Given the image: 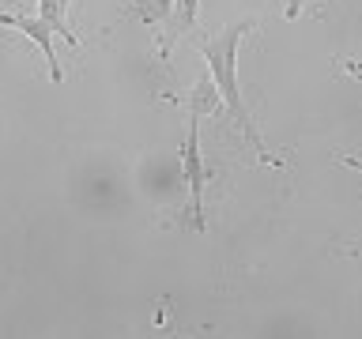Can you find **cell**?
<instances>
[{
  "label": "cell",
  "instance_id": "6da1fadb",
  "mask_svg": "<svg viewBox=\"0 0 362 339\" xmlns=\"http://www.w3.org/2000/svg\"><path fill=\"white\" fill-rule=\"evenodd\" d=\"M253 30H257V19H238V23H226L223 30L208 34V38H197V34H192V42H197L200 56L208 61V76H211L215 90L223 95V106H226V113H230V121L238 124L242 140L249 143V151H257L260 166L279 170L283 158L268 151L264 136H260L253 113H249L245 98H242V83H238V45H242V38H245V34H253Z\"/></svg>",
  "mask_w": 362,
  "mask_h": 339
},
{
  "label": "cell",
  "instance_id": "7a4b0ae2",
  "mask_svg": "<svg viewBox=\"0 0 362 339\" xmlns=\"http://www.w3.org/2000/svg\"><path fill=\"white\" fill-rule=\"evenodd\" d=\"M181 177L189 185V215H192V226L204 234L208 230V211H204V192H208V181H211V170L200 155V117L189 113V129H185V143H181Z\"/></svg>",
  "mask_w": 362,
  "mask_h": 339
},
{
  "label": "cell",
  "instance_id": "3957f363",
  "mask_svg": "<svg viewBox=\"0 0 362 339\" xmlns=\"http://www.w3.org/2000/svg\"><path fill=\"white\" fill-rule=\"evenodd\" d=\"M0 27H11L16 34H23V38H30V42L42 49V56H45L49 79H53V83H64V68H61V61H57V45H53L57 34H53V27H49L42 16H27V11H4V16H0Z\"/></svg>",
  "mask_w": 362,
  "mask_h": 339
},
{
  "label": "cell",
  "instance_id": "277c9868",
  "mask_svg": "<svg viewBox=\"0 0 362 339\" xmlns=\"http://www.w3.org/2000/svg\"><path fill=\"white\" fill-rule=\"evenodd\" d=\"M197 16H200V0H174L170 16L158 23V34H155V56H158V61H170L174 45L181 38H192V30H197Z\"/></svg>",
  "mask_w": 362,
  "mask_h": 339
},
{
  "label": "cell",
  "instance_id": "5b68a950",
  "mask_svg": "<svg viewBox=\"0 0 362 339\" xmlns=\"http://www.w3.org/2000/svg\"><path fill=\"white\" fill-rule=\"evenodd\" d=\"M68 8H72V0H38V16L53 27V34H61L72 49H79V38H76L72 23H68Z\"/></svg>",
  "mask_w": 362,
  "mask_h": 339
},
{
  "label": "cell",
  "instance_id": "8992f818",
  "mask_svg": "<svg viewBox=\"0 0 362 339\" xmlns=\"http://www.w3.org/2000/svg\"><path fill=\"white\" fill-rule=\"evenodd\" d=\"M185 106H189V113H197V117H208V113H215L223 106V95L215 90L211 76H200L197 83H192V90L185 95Z\"/></svg>",
  "mask_w": 362,
  "mask_h": 339
},
{
  "label": "cell",
  "instance_id": "52a82bcc",
  "mask_svg": "<svg viewBox=\"0 0 362 339\" xmlns=\"http://www.w3.org/2000/svg\"><path fill=\"white\" fill-rule=\"evenodd\" d=\"M170 8H174V0H129V16L140 19L144 27H158L170 16Z\"/></svg>",
  "mask_w": 362,
  "mask_h": 339
},
{
  "label": "cell",
  "instance_id": "ba28073f",
  "mask_svg": "<svg viewBox=\"0 0 362 339\" xmlns=\"http://www.w3.org/2000/svg\"><path fill=\"white\" fill-rule=\"evenodd\" d=\"M336 64L344 68L347 76H355V79H362V56H336Z\"/></svg>",
  "mask_w": 362,
  "mask_h": 339
},
{
  "label": "cell",
  "instance_id": "9c48e42d",
  "mask_svg": "<svg viewBox=\"0 0 362 339\" xmlns=\"http://www.w3.org/2000/svg\"><path fill=\"white\" fill-rule=\"evenodd\" d=\"M305 4H310V0H283V16H287V19H298Z\"/></svg>",
  "mask_w": 362,
  "mask_h": 339
},
{
  "label": "cell",
  "instance_id": "30bf717a",
  "mask_svg": "<svg viewBox=\"0 0 362 339\" xmlns=\"http://www.w3.org/2000/svg\"><path fill=\"white\" fill-rule=\"evenodd\" d=\"M336 162H344V166H351V170L362 174V158H355V155H336Z\"/></svg>",
  "mask_w": 362,
  "mask_h": 339
}]
</instances>
